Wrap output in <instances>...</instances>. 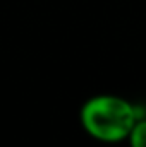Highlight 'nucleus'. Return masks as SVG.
<instances>
[{
    "label": "nucleus",
    "instance_id": "nucleus-1",
    "mask_svg": "<svg viewBox=\"0 0 146 147\" xmlns=\"http://www.w3.org/2000/svg\"><path fill=\"white\" fill-rule=\"evenodd\" d=\"M81 121L88 134L103 142H119L129 137L138 121L136 108L115 96H96L81 110Z\"/></svg>",
    "mask_w": 146,
    "mask_h": 147
},
{
    "label": "nucleus",
    "instance_id": "nucleus-2",
    "mask_svg": "<svg viewBox=\"0 0 146 147\" xmlns=\"http://www.w3.org/2000/svg\"><path fill=\"white\" fill-rule=\"evenodd\" d=\"M131 147H146V120H138L132 127L131 134Z\"/></svg>",
    "mask_w": 146,
    "mask_h": 147
}]
</instances>
